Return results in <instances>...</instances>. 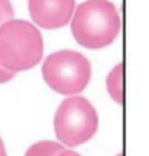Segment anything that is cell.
I'll list each match as a JSON object with an SVG mask.
<instances>
[{"mask_svg":"<svg viewBox=\"0 0 149 156\" xmlns=\"http://www.w3.org/2000/svg\"><path fill=\"white\" fill-rule=\"evenodd\" d=\"M0 156H7L5 147H4V143H3L2 139H0Z\"/></svg>","mask_w":149,"mask_h":156,"instance_id":"cell-11","label":"cell"},{"mask_svg":"<svg viewBox=\"0 0 149 156\" xmlns=\"http://www.w3.org/2000/svg\"><path fill=\"white\" fill-rule=\"evenodd\" d=\"M13 8L9 0H0V27L5 24L7 21L12 20Z\"/></svg>","mask_w":149,"mask_h":156,"instance_id":"cell-8","label":"cell"},{"mask_svg":"<svg viewBox=\"0 0 149 156\" xmlns=\"http://www.w3.org/2000/svg\"><path fill=\"white\" fill-rule=\"evenodd\" d=\"M42 77L54 91L74 95L83 91L91 77V65L83 54L75 50H58L46 57Z\"/></svg>","mask_w":149,"mask_h":156,"instance_id":"cell-3","label":"cell"},{"mask_svg":"<svg viewBox=\"0 0 149 156\" xmlns=\"http://www.w3.org/2000/svg\"><path fill=\"white\" fill-rule=\"evenodd\" d=\"M116 156H123V155H121V154H119V155H116Z\"/></svg>","mask_w":149,"mask_h":156,"instance_id":"cell-12","label":"cell"},{"mask_svg":"<svg viewBox=\"0 0 149 156\" xmlns=\"http://www.w3.org/2000/svg\"><path fill=\"white\" fill-rule=\"evenodd\" d=\"M28 4L33 21L45 29L66 25L75 9V0H29Z\"/></svg>","mask_w":149,"mask_h":156,"instance_id":"cell-5","label":"cell"},{"mask_svg":"<svg viewBox=\"0 0 149 156\" xmlns=\"http://www.w3.org/2000/svg\"><path fill=\"white\" fill-rule=\"evenodd\" d=\"M57 156H81L77 152H73V151H68V150H64L62 152H60Z\"/></svg>","mask_w":149,"mask_h":156,"instance_id":"cell-10","label":"cell"},{"mask_svg":"<svg viewBox=\"0 0 149 156\" xmlns=\"http://www.w3.org/2000/svg\"><path fill=\"white\" fill-rule=\"evenodd\" d=\"M15 76V73L9 72V70H7L5 68H3L2 65H0V83H5L8 82L9 80H12Z\"/></svg>","mask_w":149,"mask_h":156,"instance_id":"cell-9","label":"cell"},{"mask_svg":"<svg viewBox=\"0 0 149 156\" xmlns=\"http://www.w3.org/2000/svg\"><path fill=\"white\" fill-rule=\"evenodd\" d=\"M98 130V114L83 97H70L60 105L54 116V131L60 142L77 147L90 140Z\"/></svg>","mask_w":149,"mask_h":156,"instance_id":"cell-4","label":"cell"},{"mask_svg":"<svg viewBox=\"0 0 149 156\" xmlns=\"http://www.w3.org/2000/svg\"><path fill=\"white\" fill-rule=\"evenodd\" d=\"M71 32L85 48H104L112 44L120 32L119 12L109 0H86L73 15Z\"/></svg>","mask_w":149,"mask_h":156,"instance_id":"cell-1","label":"cell"},{"mask_svg":"<svg viewBox=\"0 0 149 156\" xmlns=\"http://www.w3.org/2000/svg\"><path fill=\"white\" fill-rule=\"evenodd\" d=\"M107 90L111 98L116 103H123V62L117 64L108 74L107 81Z\"/></svg>","mask_w":149,"mask_h":156,"instance_id":"cell-6","label":"cell"},{"mask_svg":"<svg viewBox=\"0 0 149 156\" xmlns=\"http://www.w3.org/2000/svg\"><path fill=\"white\" fill-rule=\"evenodd\" d=\"M44 40L25 20H9L0 27V65L12 73L28 70L42 58Z\"/></svg>","mask_w":149,"mask_h":156,"instance_id":"cell-2","label":"cell"},{"mask_svg":"<svg viewBox=\"0 0 149 156\" xmlns=\"http://www.w3.org/2000/svg\"><path fill=\"white\" fill-rule=\"evenodd\" d=\"M64 150L65 148L62 144L50 142V140H44V142H38L30 146L28 151L25 152V156H57Z\"/></svg>","mask_w":149,"mask_h":156,"instance_id":"cell-7","label":"cell"}]
</instances>
